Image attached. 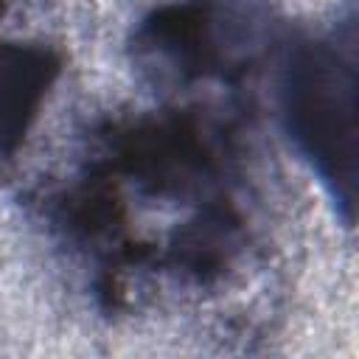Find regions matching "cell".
Listing matches in <instances>:
<instances>
[{"label": "cell", "instance_id": "7a4b0ae2", "mask_svg": "<svg viewBox=\"0 0 359 359\" xmlns=\"http://www.w3.org/2000/svg\"><path fill=\"white\" fill-rule=\"evenodd\" d=\"M48 56L28 50L0 53V146L17 137L28 109L48 84Z\"/></svg>", "mask_w": 359, "mask_h": 359}, {"label": "cell", "instance_id": "6da1fadb", "mask_svg": "<svg viewBox=\"0 0 359 359\" xmlns=\"http://www.w3.org/2000/svg\"><path fill=\"white\" fill-rule=\"evenodd\" d=\"M353 34L300 45L283 79V118L289 135L311 160L331 194L351 205L353 194Z\"/></svg>", "mask_w": 359, "mask_h": 359}]
</instances>
